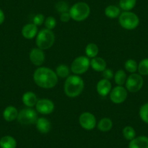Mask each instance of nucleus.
<instances>
[{"label":"nucleus","mask_w":148,"mask_h":148,"mask_svg":"<svg viewBox=\"0 0 148 148\" xmlns=\"http://www.w3.org/2000/svg\"><path fill=\"white\" fill-rule=\"evenodd\" d=\"M56 73L58 77L62 78H68L70 76V68L66 65H60L56 68Z\"/></svg>","instance_id":"a878e982"},{"label":"nucleus","mask_w":148,"mask_h":148,"mask_svg":"<svg viewBox=\"0 0 148 148\" xmlns=\"http://www.w3.org/2000/svg\"><path fill=\"white\" fill-rule=\"evenodd\" d=\"M5 12H4L3 10L0 8V25H2V24L5 22Z\"/></svg>","instance_id":"c9c22d12"},{"label":"nucleus","mask_w":148,"mask_h":148,"mask_svg":"<svg viewBox=\"0 0 148 148\" xmlns=\"http://www.w3.org/2000/svg\"><path fill=\"white\" fill-rule=\"evenodd\" d=\"M136 0H120L119 7L123 11H131L135 8Z\"/></svg>","instance_id":"b1692460"},{"label":"nucleus","mask_w":148,"mask_h":148,"mask_svg":"<svg viewBox=\"0 0 148 148\" xmlns=\"http://www.w3.org/2000/svg\"><path fill=\"white\" fill-rule=\"evenodd\" d=\"M45 19H46V18H45V15H44L43 14H36V15L34 17V18H33V23L35 24L36 26H39V25H42V24L45 23Z\"/></svg>","instance_id":"473e14b6"},{"label":"nucleus","mask_w":148,"mask_h":148,"mask_svg":"<svg viewBox=\"0 0 148 148\" xmlns=\"http://www.w3.org/2000/svg\"><path fill=\"white\" fill-rule=\"evenodd\" d=\"M127 96V89L123 86H116L110 92V99L115 104L123 103L126 99Z\"/></svg>","instance_id":"1a4fd4ad"},{"label":"nucleus","mask_w":148,"mask_h":148,"mask_svg":"<svg viewBox=\"0 0 148 148\" xmlns=\"http://www.w3.org/2000/svg\"><path fill=\"white\" fill-rule=\"evenodd\" d=\"M45 24L47 29L52 30L55 28V26H56L57 21L54 17L49 16L45 19Z\"/></svg>","instance_id":"2f4dec72"},{"label":"nucleus","mask_w":148,"mask_h":148,"mask_svg":"<svg viewBox=\"0 0 148 148\" xmlns=\"http://www.w3.org/2000/svg\"><path fill=\"white\" fill-rule=\"evenodd\" d=\"M129 148H148V137L146 136H136L129 142Z\"/></svg>","instance_id":"dca6fc26"},{"label":"nucleus","mask_w":148,"mask_h":148,"mask_svg":"<svg viewBox=\"0 0 148 148\" xmlns=\"http://www.w3.org/2000/svg\"><path fill=\"white\" fill-rule=\"evenodd\" d=\"M55 9L59 12L60 13H63V12H69V5L64 1H60L55 5Z\"/></svg>","instance_id":"7c9ffc66"},{"label":"nucleus","mask_w":148,"mask_h":148,"mask_svg":"<svg viewBox=\"0 0 148 148\" xmlns=\"http://www.w3.org/2000/svg\"><path fill=\"white\" fill-rule=\"evenodd\" d=\"M137 71L141 76H148V58L142 60L139 62Z\"/></svg>","instance_id":"c85d7f7f"},{"label":"nucleus","mask_w":148,"mask_h":148,"mask_svg":"<svg viewBox=\"0 0 148 148\" xmlns=\"http://www.w3.org/2000/svg\"><path fill=\"white\" fill-rule=\"evenodd\" d=\"M90 12V7L87 3L84 2H76L69 10L71 19L77 22L85 21L89 16Z\"/></svg>","instance_id":"7ed1b4c3"},{"label":"nucleus","mask_w":148,"mask_h":148,"mask_svg":"<svg viewBox=\"0 0 148 148\" xmlns=\"http://www.w3.org/2000/svg\"><path fill=\"white\" fill-rule=\"evenodd\" d=\"M36 127L38 132L41 134H47L50 132L52 125L50 121L46 118H39L37 119L36 123Z\"/></svg>","instance_id":"2eb2a0df"},{"label":"nucleus","mask_w":148,"mask_h":148,"mask_svg":"<svg viewBox=\"0 0 148 148\" xmlns=\"http://www.w3.org/2000/svg\"><path fill=\"white\" fill-rule=\"evenodd\" d=\"M21 33L25 39H32L38 34V26L34 23H28L24 25Z\"/></svg>","instance_id":"4468645a"},{"label":"nucleus","mask_w":148,"mask_h":148,"mask_svg":"<svg viewBox=\"0 0 148 148\" xmlns=\"http://www.w3.org/2000/svg\"><path fill=\"white\" fill-rule=\"evenodd\" d=\"M17 141L13 136L6 135L0 139V147L1 148H16Z\"/></svg>","instance_id":"aec40b11"},{"label":"nucleus","mask_w":148,"mask_h":148,"mask_svg":"<svg viewBox=\"0 0 148 148\" xmlns=\"http://www.w3.org/2000/svg\"><path fill=\"white\" fill-rule=\"evenodd\" d=\"M85 52L88 58H94L97 56L99 53V48L98 46L95 43H89L86 45L85 48Z\"/></svg>","instance_id":"5701e85b"},{"label":"nucleus","mask_w":148,"mask_h":148,"mask_svg":"<svg viewBox=\"0 0 148 148\" xmlns=\"http://www.w3.org/2000/svg\"><path fill=\"white\" fill-rule=\"evenodd\" d=\"M124 68L126 71L131 73H134L138 70V64L136 60L133 59H129L126 60L124 63Z\"/></svg>","instance_id":"cd10ccee"},{"label":"nucleus","mask_w":148,"mask_h":148,"mask_svg":"<svg viewBox=\"0 0 148 148\" xmlns=\"http://www.w3.org/2000/svg\"><path fill=\"white\" fill-rule=\"evenodd\" d=\"M60 19L61 22H63V23L69 22L70 20L71 19L69 12L61 13L60 14Z\"/></svg>","instance_id":"f704fd0d"},{"label":"nucleus","mask_w":148,"mask_h":148,"mask_svg":"<svg viewBox=\"0 0 148 148\" xmlns=\"http://www.w3.org/2000/svg\"><path fill=\"white\" fill-rule=\"evenodd\" d=\"M34 81L38 86L43 89H52L58 82L56 73L47 67H39L34 73Z\"/></svg>","instance_id":"f257e3e1"},{"label":"nucleus","mask_w":148,"mask_h":148,"mask_svg":"<svg viewBox=\"0 0 148 148\" xmlns=\"http://www.w3.org/2000/svg\"><path fill=\"white\" fill-rule=\"evenodd\" d=\"M123 136L125 139L130 142L136 137V131L132 126H126L123 129Z\"/></svg>","instance_id":"bb28decb"},{"label":"nucleus","mask_w":148,"mask_h":148,"mask_svg":"<svg viewBox=\"0 0 148 148\" xmlns=\"http://www.w3.org/2000/svg\"><path fill=\"white\" fill-rule=\"evenodd\" d=\"M90 67V60L86 56H79L73 61L71 64V71L76 75H81L88 71Z\"/></svg>","instance_id":"0eeeda50"},{"label":"nucleus","mask_w":148,"mask_h":148,"mask_svg":"<svg viewBox=\"0 0 148 148\" xmlns=\"http://www.w3.org/2000/svg\"><path fill=\"white\" fill-rule=\"evenodd\" d=\"M105 14L108 18L114 19L121 15V9L116 5H109L105 8Z\"/></svg>","instance_id":"4be33fe9"},{"label":"nucleus","mask_w":148,"mask_h":148,"mask_svg":"<svg viewBox=\"0 0 148 148\" xmlns=\"http://www.w3.org/2000/svg\"><path fill=\"white\" fill-rule=\"evenodd\" d=\"M39 119L37 116L36 111L31 108H23L18 113L17 119L18 121L22 125L36 124L37 119Z\"/></svg>","instance_id":"423d86ee"},{"label":"nucleus","mask_w":148,"mask_h":148,"mask_svg":"<svg viewBox=\"0 0 148 148\" xmlns=\"http://www.w3.org/2000/svg\"><path fill=\"white\" fill-rule=\"evenodd\" d=\"M112 90V84L110 80L102 79L97 84V92L101 97H106Z\"/></svg>","instance_id":"ddd939ff"},{"label":"nucleus","mask_w":148,"mask_h":148,"mask_svg":"<svg viewBox=\"0 0 148 148\" xmlns=\"http://www.w3.org/2000/svg\"><path fill=\"white\" fill-rule=\"evenodd\" d=\"M139 114L142 121L148 124V102L141 106Z\"/></svg>","instance_id":"c756f323"},{"label":"nucleus","mask_w":148,"mask_h":148,"mask_svg":"<svg viewBox=\"0 0 148 148\" xmlns=\"http://www.w3.org/2000/svg\"><path fill=\"white\" fill-rule=\"evenodd\" d=\"M55 41V36L52 30L42 29L36 36V44L37 47L42 50L48 49L53 46Z\"/></svg>","instance_id":"20e7f679"},{"label":"nucleus","mask_w":148,"mask_h":148,"mask_svg":"<svg viewBox=\"0 0 148 148\" xmlns=\"http://www.w3.org/2000/svg\"><path fill=\"white\" fill-rule=\"evenodd\" d=\"M119 24L126 30H134L139 25V18L136 14L131 11H124L119 17Z\"/></svg>","instance_id":"39448f33"},{"label":"nucleus","mask_w":148,"mask_h":148,"mask_svg":"<svg viewBox=\"0 0 148 148\" xmlns=\"http://www.w3.org/2000/svg\"><path fill=\"white\" fill-rule=\"evenodd\" d=\"M126 89L128 92L136 93L141 90L144 85V80L140 74L134 73H132L127 78L126 82Z\"/></svg>","instance_id":"6e6552de"},{"label":"nucleus","mask_w":148,"mask_h":148,"mask_svg":"<svg viewBox=\"0 0 148 148\" xmlns=\"http://www.w3.org/2000/svg\"><path fill=\"white\" fill-rule=\"evenodd\" d=\"M36 109L41 114L49 115L55 110V104L49 99H41L37 101Z\"/></svg>","instance_id":"9b49d317"},{"label":"nucleus","mask_w":148,"mask_h":148,"mask_svg":"<svg viewBox=\"0 0 148 148\" xmlns=\"http://www.w3.org/2000/svg\"><path fill=\"white\" fill-rule=\"evenodd\" d=\"M22 101L27 108H32L36 105L38 99L35 93L32 92H26L23 95Z\"/></svg>","instance_id":"6ab92c4d"},{"label":"nucleus","mask_w":148,"mask_h":148,"mask_svg":"<svg viewBox=\"0 0 148 148\" xmlns=\"http://www.w3.org/2000/svg\"><path fill=\"white\" fill-rule=\"evenodd\" d=\"M97 128L100 132H108L113 128V121L110 119L103 118L100 119L97 123Z\"/></svg>","instance_id":"412c9836"},{"label":"nucleus","mask_w":148,"mask_h":148,"mask_svg":"<svg viewBox=\"0 0 148 148\" xmlns=\"http://www.w3.org/2000/svg\"><path fill=\"white\" fill-rule=\"evenodd\" d=\"M90 66L94 71H97V72H102L106 69L107 63L106 61L103 58L95 57V58H92L90 60Z\"/></svg>","instance_id":"a211bd4d"},{"label":"nucleus","mask_w":148,"mask_h":148,"mask_svg":"<svg viewBox=\"0 0 148 148\" xmlns=\"http://www.w3.org/2000/svg\"><path fill=\"white\" fill-rule=\"evenodd\" d=\"M84 89V82L79 75L69 76L64 84V91L68 97L74 98L79 96Z\"/></svg>","instance_id":"f03ea898"},{"label":"nucleus","mask_w":148,"mask_h":148,"mask_svg":"<svg viewBox=\"0 0 148 148\" xmlns=\"http://www.w3.org/2000/svg\"><path fill=\"white\" fill-rule=\"evenodd\" d=\"M102 77L103 79H107V80H110L111 79H113V76H114V73H113V71L111 69H105V71H102Z\"/></svg>","instance_id":"72a5a7b5"},{"label":"nucleus","mask_w":148,"mask_h":148,"mask_svg":"<svg viewBox=\"0 0 148 148\" xmlns=\"http://www.w3.org/2000/svg\"><path fill=\"white\" fill-rule=\"evenodd\" d=\"M18 109L15 107L12 106H8L3 111V118L6 121L8 122H12L17 119L18 116Z\"/></svg>","instance_id":"f3484780"},{"label":"nucleus","mask_w":148,"mask_h":148,"mask_svg":"<svg viewBox=\"0 0 148 148\" xmlns=\"http://www.w3.org/2000/svg\"><path fill=\"white\" fill-rule=\"evenodd\" d=\"M115 82L118 86H123L126 84V73L123 70H119L117 72L115 73L114 76Z\"/></svg>","instance_id":"393cba45"},{"label":"nucleus","mask_w":148,"mask_h":148,"mask_svg":"<svg viewBox=\"0 0 148 148\" xmlns=\"http://www.w3.org/2000/svg\"><path fill=\"white\" fill-rule=\"evenodd\" d=\"M29 58L32 64L36 66H41L45 60V54L44 50L39 48H34L31 49Z\"/></svg>","instance_id":"f8f14e48"},{"label":"nucleus","mask_w":148,"mask_h":148,"mask_svg":"<svg viewBox=\"0 0 148 148\" xmlns=\"http://www.w3.org/2000/svg\"><path fill=\"white\" fill-rule=\"evenodd\" d=\"M79 121L80 126L85 130H92L97 126L96 118L89 112H84L82 113L79 116Z\"/></svg>","instance_id":"9d476101"}]
</instances>
